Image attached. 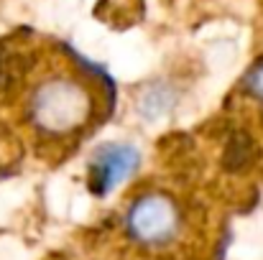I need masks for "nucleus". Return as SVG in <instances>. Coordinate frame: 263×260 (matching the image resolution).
I'll list each match as a JSON object with an SVG mask.
<instances>
[{"mask_svg":"<svg viewBox=\"0 0 263 260\" xmlns=\"http://www.w3.org/2000/svg\"><path fill=\"white\" fill-rule=\"evenodd\" d=\"M105 82L87 62L57 59L26 82L23 107L28 125L49 143H74L97 123Z\"/></svg>","mask_w":263,"mask_h":260,"instance_id":"1","label":"nucleus"},{"mask_svg":"<svg viewBox=\"0 0 263 260\" xmlns=\"http://www.w3.org/2000/svg\"><path fill=\"white\" fill-rule=\"evenodd\" d=\"M128 235L148 248L169 245L181 230V212L176 202L164 191H146L128 207L125 214Z\"/></svg>","mask_w":263,"mask_h":260,"instance_id":"2","label":"nucleus"},{"mask_svg":"<svg viewBox=\"0 0 263 260\" xmlns=\"http://www.w3.org/2000/svg\"><path fill=\"white\" fill-rule=\"evenodd\" d=\"M141 164V156L128 143H107L100 146L87 164V184L97 196L110 194L118 184L130 178Z\"/></svg>","mask_w":263,"mask_h":260,"instance_id":"3","label":"nucleus"},{"mask_svg":"<svg viewBox=\"0 0 263 260\" xmlns=\"http://www.w3.org/2000/svg\"><path fill=\"white\" fill-rule=\"evenodd\" d=\"M246 89H248V97H251L256 105L263 107V59L248 72V77H246Z\"/></svg>","mask_w":263,"mask_h":260,"instance_id":"4","label":"nucleus"}]
</instances>
